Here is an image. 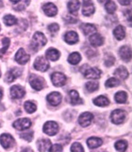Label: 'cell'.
Listing matches in <instances>:
<instances>
[{
  "label": "cell",
  "mask_w": 132,
  "mask_h": 152,
  "mask_svg": "<svg viewBox=\"0 0 132 152\" xmlns=\"http://www.w3.org/2000/svg\"><path fill=\"white\" fill-rule=\"evenodd\" d=\"M46 42L47 39L44 34L41 32H37L33 35L30 45L33 50L37 51L39 48L46 44Z\"/></svg>",
  "instance_id": "1"
},
{
  "label": "cell",
  "mask_w": 132,
  "mask_h": 152,
  "mask_svg": "<svg viewBox=\"0 0 132 152\" xmlns=\"http://www.w3.org/2000/svg\"><path fill=\"white\" fill-rule=\"evenodd\" d=\"M83 72L84 76L87 79H99L101 75V71L96 67H89L87 66L83 68Z\"/></svg>",
  "instance_id": "2"
},
{
  "label": "cell",
  "mask_w": 132,
  "mask_h": 152,
  "mask_svg": "<svg viewBox=\"0 0 132 152\" xmlns=\"http://www.w3.org/2000/svg\"><path fill=\"white\" fill-rule=\"evenodd\" d=\"M29 83L33 89L36 91L41 90L44 88V81L43 78L36 75L32 74L29 78Z\"/></svg>",
  "instance_id": "3"
},
{
  "label": "cell",
  "mask_w": 132,
  "mask_h": 152,
  "mask_svg": "<svg viewBox=\"0 0 132 152\" xmlns=\"http://www.w3.org/2000/svg\"><path fill=\"white\" fill-rule=\"evenodd\" d=\"M34 67L36 70L44 72L50 67V63L46 58L44 56H38L34 62Z\"/></svg>",
  "instance_id": "4"
},
{
  "label": "cell",
  "mask_w": 132,
  "mask_h": 152,
  "mask_svg": "<svg viewBox=\"0 0 132 152\" xmlns=\"http://www.w3.org/2000/svg\"><path fill=\"white\" fill-rule=\"evenodd\" d=\"M125 116L126 114L124 111L121 109H116L112 112L110 118L112 123L118 125L123 122Z\"/></svg>",
  "instance_id": "5"
},
{
  "label": "cell",
  "mask_w": 132,
  "mask_h": 152,
  "mask_svg": "<svg viewBox=\"0 0 132 152\" xmlns=\"http://www.w3.org/2000/svg\"><path fill=\"white\" fill-rule=\"evenodd\" d=\"M51 80L54 86L60 87L66 84V76L60 72H55L51 75Z\"/></svg>",
  "instance_id": "6"
},
{
  "label": "cell",
  "mask_w": 132,
  "mask_h": 152,
  "mask_svg": "<svg viewBox=\"0 0 132 152\" xmlns=\"http://www.w3.org/2000/svg\"><path fill=\"white\" fill-rule=\"evenodd\" d=\"M43 130L46 134L50 136H53L58 132V125L56 122L48 121L44 124Z\"/></svg>",
  "instance_id": "7"
},
{
  "label": "cell",
  "mask_w": 132,
  "mask_h": 152,
  "mask_svg": "<svg viewBox=\"0 0 132 152\" xmlns=\"http://www.w3.org/2000/svg\"><path fill=\"white\" fill-rule=\"evenodd\" d=\"M0 143L5 149L11 148L15 144V139L10 134H3L0 136Z\"/></svg>",
  "instance_id": "8"
},
{
  "label": "cell",
  "mask_w": 132,
  "mask_h": 152,
  "mask_svg": "<svg viewBox=\"0 0 132 152\" xmlns=\"http://www.w3.org/2000/svg\"><path fill=\"white\" fill-rule=\"evenodd\" d=\"M32 123L28 118H19L15 121L13 127L19 130H24L30 127Z\"/></svg>",
  "instance_id": "9"
},
{
  "label": "cell",
  "mask_w": 132,
  "mask_h": 152,
  "mask_svg": "<svg viewBox=\"0 0 132 152\" xmlns=\"http://www.w3.org/2000/svg\"><path fill=\"white\" fill-rule=\"evenodd\" d=\"M15 60L20 65H24L28 62L30 56L27 54L23 48H20L15 55Z\"/></svg>",
  "instance_id": "10"
},
{
  "label": "cell",
  "mask_w": 132,
  "mask_h": 152,
  "mask_svg": "<svg viewBox=\"0 0 132 152\" xmlns=\"http://www.w3.org/2000/svg\"><path fill=\"white\" fill-rule=\"evenodd\" d=\"M94 118V115L90 112H84L78 118V122L81 126L86 127L90 125Z\"/></svg>",
  "instance_id": "11"
},
{
  "label": "cell",
  "mask_w": 132,
  "mask_h": 152,
  "mask_svg": "<svg viewBox=\"0 0 132 152\" xmlns=\"http://www.w3.org/2000/svg\"><path fill=\"white\" fill-rule=\"evenodd\" d=\"M46 99L52 106H57L62 102V96L59 92H52L47 96Z\"/></svg>",
  "instance_id": "12"
},
{
  "label": "cell",
  "mask_w": 132,
  "mask_h": 152,
  "mask_svg": "<svg viewBox=\"0 0 132 152\" xmlns=\"http://www.w3.org/2000/svg\"><path fill=\"white\" fill-rule=\"evenodd\" d=\"M22 74V70L18 67H14L8 71L5 76V80L8 83H12L20 77Z\"/></svg>",
  "instance_id": "13"
},
{
  "label": "cell",
  "mask_w": 132,
  "mask_h": 152,
  "mask_svg": "<svg viewBox=\"0 0 132 152\" xmlns=\"http://www.w3.org/2000/svg\"><path fill=\"white\" fill-rule=\"evenodd\" d=\"M10 93L13 99H20L25 95V91L21 86L15 85L11 87Z\"/></svg>",
  "instance_id": "14"
},
{
  "label": "cell",
  "mask_w": 132,
  "mask_h": 152,
  "mask_svg": "<svg viewBox=\"0 0 132 152\" xmlns=\"http://www.w3.org/2000/svg\"><path fill=\"white\" fill-rule=\"evenodd\" d=\"M119 56L124 62H129L132 58V51L128 46H122L119 50Z\"/></svg>",
  "instance_id": "15"
},
{
  "label": "cell",
  "mask_w": 132,
  "mask_h": 152,
  "mask_svg": "<svg viewBox=\"0 0 132 152\" xmlns=\"http://www.w3.org/2000/svg\"><path fill=\"white\" fill-rule=\"evenodd\" d=\"M95 11L94 5L90 1H83L82 14L84 16L89 17L93 14Z\"/></svg>",
  "instance_id": "16"
},
{
  "label": "cell",
  "mask_w": 132,
  "mask_h": 152,
  "mask_svg": "<svg viewBox=\"0 0 132 152\" xmlns=\"http://www.w3.org/2000/svg\"><path fill=\"white\" fill-rule=\"evenodd\" d=\"M89 40L90 42V44L94 47L102 46L104 43L103 37L101 34L97 33H95L91 35L89 37Z\"/></svg>",
  "instance_id": "17"
},
{
  "label": "cell",
  "mask_w": 132,
  "mask_h": 152,
  "mask_svg": "<svg viewBox=\"0 0 132 152\" xmlns=\"http://www.w3.org/2000/svg\"><path fill=\"white\" fill-rule=\"evenodd\" d=\"M42 10L45 14L49 17H53L57 13V8L54 4L52 3H48L44 4L42 6Z\"/></svg>",
  "instance_id": "18"
},
{
  "label": "cell",
  "mask_w": 132,
  "mask_h": 152,
  "mask_svg": "<svg viewBox=\"0 0 132 152\" xmlns=\"http://www.w3.org/2000/svg\"><path fill=\"white\" fill-rule=\"evenodd\" d=\"M37 146L40 152H46L51 146V142L49 139H42L38 140Z\"/></svg>",
  "instance_id": "19"
},
{
  "label": "cell",
  "mask_w": 132,
  "mask_h": 152,
  "mask_svg": "<svg viewBox=\"0 0 132 152\" xmlns=\"http://www.w3.org/2000/svg\"><path fill=\"white\" fill-rule=\"evenodd\" d=\"M65 40L69 44H76L78 41V34L74 31L68 32L65 35Z\"/></svg>",
  "instance_id": "20"
},
{
  "label": "cell",
  "mask_w": 132,
  "mask_h": 152,
  "mask_svg": "<svg viewBox=\"0 0 132 152\" xmlns=\"http://www.w3.org/2000/svg\"><path fill=\"white\" fill-rule=\"evenodd\" d=\"M46 56L47 60L55 61L58 60L60 56V52L58 50L54 48H50L46 50Z\"/></svg>",
  "instance_id": "21"
},
{
  "label": "cell",
  "mask_w": 132,
  "mask_h": 152,
  "mask_svg": "<svg viewBox=\"0 0 132 152\" xmlns=\"http://www.w3.org/2000/svg\"><path fill=\"white\" fill-rule=\"evenodd\" d=\"M69 95L70 97V103L72 105L82 104L83 100L80 98L78 92L76 91L71 90L69 93Z\"/></svg>",
  "instance_id": "22"
},
{
  "label": "cell",
  "mask_w": 132,
  "mask_h": 152,
  "mask_svg": "<svg viewBox=\"0 0 132 152\" xmlns=\"http://www.w3.org/2000/svg\"><path fill=\"white\" fill-rule=\"evenodd\" d=\"M81 30L85 35L94 33L96 31V27L94 24L90 23H83L80 26Z\"/></svg>",
  "instance_id": "23"
},
{
  "label": "cell",
  "mask_w": 132,
  "mask_h": 152,
  "mask_svg": "<svg viewBox=\"0 0 132 152\" xmlns=\"http://www.w3.org/2000/svg\"><path fill=\"white\" fill-rule=\"evenodd\" d=\"M103 141L102 139L97 137H91L87 141L88 147L90 148H96L101 146Z\"/></svg>",
  "instance_id": "24"
},
{
  "label": "cell",
  "mask_w": 132,
  "mask_h": 152,
  "mask_svg": "<svg viewBox=\"0 0 132 152\" xmlns=\"http://www.w3.org/2000/svg\"><path fill=\"white\" fill-rule=\"evenodd\" d=\"M113 34L118 40H122L125 36V28L121 25H119L115 28Z\"/></svg>",
  "instance_id": "25"
},
{
  "label": "cell",
  "mask_w": 132,
  "mask_h": 152,
  "mask_svg": "<svg viewBox=\"0 0 132 152\" xmlns=\"http://www.w3.org/2000/svg\"><path fill=\"white\" fill-rule=\"evenodd\" d=\"M128 72L124 66H120L115 71L114 75L122 79H126L128 77Z\"/></svg>",
  "instance_id": "26"
},
{
  "label": "cell",
  "mask_w": 132,
  "mask_h": 152,
  "mask_svg": "<svg viewBox=\"0 0 132 152\" xmlns=\"http://www.w3.org/2000/svg\"><path fill=\"white\" fill-rule=\"evenodd\" d=\"M94 103L97 106H107L110 104V101L106 97L101 95L94 99Z\"/></svg>",
  "instance_id": "27"
},
{
  "label": "cell",
  "mask_w": 132,
  "mask_h": 152,
  "mask_svg": "<svg viewBox=\"0 0 132 152\" xmlns=\"http://www.w3.org/2000/svg\"><path fill=\"white\" fill-rule=\"evenodd\" d=\"M81 59V56L79 53L77 52H73L68 57V61L72 65H76L80 62Z\"/></svg>",
  "instance_id": "28"
},
{
  "label": "cell",
  "mask_w": 132,
  "mask_h": 152,
  "mask_svg": "<svg viewBox=\"0 0 132 152\" xmlns=\"http://www.w3.org/2000/svg\"><path fill=\"white\" fill-rule=\"evenodd\" d=\"M127 93L124 91L118 92L115 95V99L118 104H124L127 100Z\"/></svg>",
  "instance_id": "29"
},
{
  "label": "cell",
  "mask_w": 132,
  "mask_h": 152,
  "mask_svg": "<svg viewBox=\"0 0 132 152\" xmlns=\"http://www.w3.org/2000/svg\"><path fill=\"white\" fill-rule=\"evenodd\" d=\"M80 6V3L78 1H70L68 4V8L70 13L73 14L78 12Z\"/></svg>",
  "instance_id": "30"
},
{
  "label": "cell",
  "mask_w": 132,
  "mask_h": 152,
  "mask_svg": "<svg viewBox=\"0 0 132 152\" xmlns=\"http://www.w3.org/2000/svg\"><path fill=\"white\" fill-rule=\"evenodd\" d=\"M3 22L7 26H12L13 25L17 23L18 20L14 16L12 15H8L3 18Z\"/></svg>",
  "instance_id": "31"
},
{
  "label": "cell",
  "mask_w": 132,
  "mask_h": 152,
  "mask_svg": "<svg viewBox=\"0 0 132 152\" xmlns=\"http://www.w3.org/2000/svg\"><path fill=\"white\" fill-rule=\"evenodd\" d=\"M115 146L116 150L120 152H124L128 148V142L125 140H119L116 142Z\"/></svg>",
  "instance_id": "32"
},
{
  "label": "cell",
  "mask_w": 132,
  "mask_h": 152,
  "mask_svg": "<svg viewBox=\"0 0 132 152\" xmlns=\"http://www.w3.org/2000/svg\"><path fill=\"white\" fill-rule=\"evenodd\" d=\"M105 8L108 14H113L117 10V6L114 2L108 1L105 5Z\"/></svg>",
  "instance_id": "33"
},
{
  "label": "cell",
  "mask_w": 132,
  "mask_h": 152,
  "mask_svg": "<svg viewBox=\"0 0 132 152\" xmlns=\"http://www.w3.org/2000/svg\"><path fill=\"white\" fill-rule=\"evenodd\" d=\"M3 48L0 49V57L3 56L6 53V51L8 49L10 45V39L7 37H5L2 40Z\"/></svg>",
  "instance_id": "34"
},
{
  "label": "cell",
  "mask_w": 132,
  "mask_h": 152,
  "mask_svg": "<svg viewBox=\"0 0 132 152\" xmlns=\"http://www.w3.org/2000/svg\"><path fill=\"white\" fill-rule=\"evenodd\" d=\"M99 84L98 82L94 81H89L85 84L87 90L90 93H92L97 90L99 88Z\"/></svg>",
  "instance_id": "35"
},
{
  "label": "cell",
  "mask_w": 132,
  "mask_h": 152,
  "mask_svg": "<svg viewBox=\"0 0 132 152\" xmlns=\"http://www.w3.org/2000/svg\"><path fill=\"white\" fill-rule=\"evenodd\" d=\"M120 84V80L115 78L108 79L105 82V86L107 88H114L118 86Z\"/></svg>",
  "instance_id": "36"
},
{
  "label": "cell",
  "mask_w": 132,
  "mask_h": 152,
  "mask_svg": "<svg viewBox=\"0 0 132 152\" xmlns=\"http://www.w3.org/2000/svg\"><path fill=\"white\" fill-rule=\"evenodd\" d=\"M24 107L25 110L28 113H32L37 109L36 105L29 101H27L24 103Z\"/></svg>",
  "instance_id": "37"
},
{
  "label": "cell",
  "mask_w": 132,
  "mask_h": 152,
  "mask_svg": "<svg viewBox=\"0 0 132 152\" xmlns=\"http://www.w3.org/2000/svg\"><path fill=\"white\" fill-rule=\"evenodd\" d=\"M71 152H84L82 145L78 142H75L72 144L71 147Z\"/></svg>",
  "instance_id": "38"
},
{
  "label": "cell",
  "mask_w": 132,
  "mask_h": 152,
  "mask_svg": "<svg viewBox=\"0 0 132 152\" xmlns=\"http://www.w3.org/2000/svg\"><path fill=\"white\" fill-rule=\"evenodd\" d=\"M115 62V58L114 56H112V55H107V56L105 57V64L107 67H110L112 66L113 64H114Z\"/></svg>",
  "instance_id": "39"
},
{
  "label": "cell",
  "mask_w": 132,
  "mask_h": 152,
  "mask_svg": "<svg viewBox=\"0 0 132 152\" xmlns=\"http://www.w3.org/2000/svg\"><path fill=\"white\" fill-rule=\"evenodd\" d=\"M49 150V152H62V147L60 144H55L51 145Z\"/></svg>",
  "instance_id": "40"
},
{
  "label": "cell",
  "mask_w": 132,
  "mask_h": 152,
  "mask_svg": "<svg viewBox=\"0 0 132 152\" xmlns=\"http://www.w3.org/2000/svg\"><path fill=\"white\" fill-rule=\"evenodd\" d=\"M20 137L22 138V139H23L24 140L30 142L32 140L33 138V132H30L23 133V134H21Z\"/></svg>",
  "instance_id": "41"
},
{
  "label": "cell",
  "mask_w": 132,
  "mask_h": 152,
  "mask_svg": "<svg viewBox=\"0 0 132 152\" xmlns=\"http://www.w3.org/2000/svg\"><path fill=\"white\" fill-rule=\"evenodd\" d=\"M48 28L50 32H52V33H55L59 30V26H58V24H57L56 23H53L50 24L48 27Z\"/></svg>",
  "instance_id": "42"
},
{
  "label": "cell",
  "mask_w": 132,
  "mask_h": 152,
  "mask_svg": "<svg viewBox=\"0 0 132 152\" xmlns=\"http://www.w3.org/2000/svg\"><path fill=\"white\" fill-rule=\"evenodd\" d=\"M118 2L122 5H128L130 4L131 1H118Z\"/></svg>",
  "instance_id": "43"
},
{
  "label": "cell",
  "mask_w": 132,
  "mask_h": 152,
  "mask_svg": "<svg viewBox=\"0 0 132 152\" xmlns=\"http://www.w3.org/2000/svg\"><path fill=\"white\" fill-rule=\"evenodd\" d=\"M66 21H67L69 23H75L77 21L76 19H75L74 18H72V17H70V16L67 17V19H66Z\"/></svg>",
  "instance_id": "44"
},
{
  "label": "cell",
  "mask_w": 132,
  "mask_h": 152,
  "mask_svg": "<svg viewBox=\"0 0 132 152\" xmlns=\"http://www.w3.org/2000/svg\"><path fill=\"white\" fill-rule=\"evenodd\" d=\"M21 152H34L30 148H25L23 149Z\"/></svg>",
  "instance_id": "45"
},
{
  "label": "cell",
  "mask_w": 132,
  "mask_h": 152,
  "mask_svg": "<svg viewBox=\"0 0 132 152\" xmlns=\"http://www.w3.org/2000/svg\"><path fill=\"white\" fill-rule=\"evenodd\" d=\"M2 96H3V94H2V92L0 90V102L2 99Z\"/></svg>",
  "instance_id": "46"
},
{
  "label": "cell",
  "mask_w": 132,
  "mask_h": 152,
  "mask_svg": "<svg viewBox=\"0 0 132 152\" xmlns=\"http://www.w3.org/2000/svg\"><path fill=\"white\" fill-rule=\"evenodd\" d=\"M1 70H0V77H1Z\"/></svg>",
  "instance_id": "47"
},
{
  "label": "cell",
  "mask_w": 132,
  "mask_h": 152,
  "mask_svg": "<svg viewBox=\"0 0 132 152\" xmlns=\"http://www.w3.org/2000/svg\"><path fill=\"white\" fill-rule=\"evenodd\" d=\"M0 31H1V25H0Z\"/></svg>",
  "instance_id": "48"
},
{
  "label": "cell",
  "mask_w": 132,
  "mask_h": 152,
  "mask_svg": "<svg viewBox=\"0 0 132 152\" xmlns=\"http://www.w3.org/2000/svg\"></svg>",
  "instance_id": "49"
}]
</instances>
